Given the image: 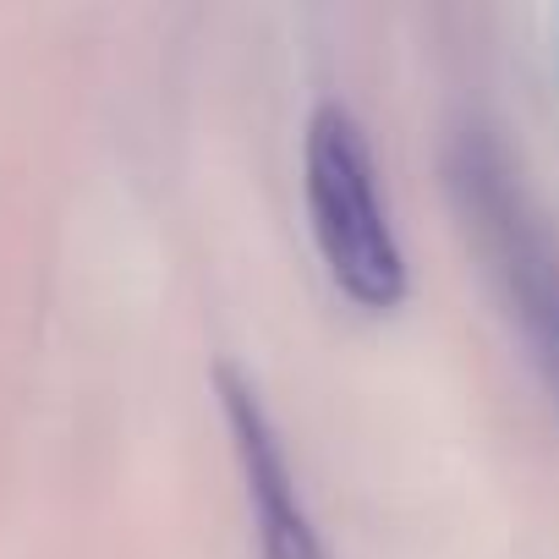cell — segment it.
Returning <instances> with one entry per match:
<instances>
[{
  "label": "cell",
  "mask_w": 559,
  "mask_h": 559,
  "mask_svg": "<svg viewBox=\"0 0 559 559\" xmlns=\"http://www.w3.org/2000/svg\"><path fill=\"white\" fill-rule=\"evenodd\" d=\"M308 225L335 292L362 313H390L406 297V258L379 198V165L362 121L346 105H319L302 148Z\"/></svg>",
  "instance_id": "obj_1"
},
{
  "label": "cell",
  "mask_w": 559,
  "mask_h": 559,
  "mask_svg": "<svg viewBox=\"0 0 559 559\" xmlns=\"http://www.w3.org/2000/svg\"><path fill=\"white\" fill-rule=\"evenodd\" d=\"M214 395H219L230 450H236V466H241L258 554L263 559H335L313 510H308V499H302V488H297L292 455L280 444V428H274L269 406L258 401V390L236 368H214Z\"/></svg>",
  "instance_id": "obj_2"
},
{
  "label": "cell",
  "mask_w": 559,
  "mask_h": 559,
  "mask_svg": "<svg viewBox=\"0 0 559 559\" xmlns=\"http://www.w3.org/2000/svg\"><path fill=\"white\" fill-rule=\"evenodd\" d=\"M461 187H466V209L477 214V225L488 236V252L504 274V292H510L515 319L526 330L532 362L543 368V379L559 401V258L532 230V219L521 214V198L510 192V181L493 159L466 154Z\"/></svg>",
  "instance_id": "obj_3"
}]
</instances>
